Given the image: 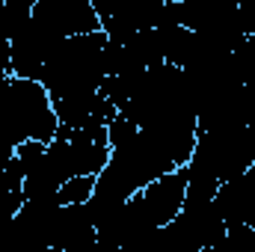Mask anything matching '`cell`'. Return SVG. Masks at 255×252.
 <instances>
[{
    "label": "cell",
    "instance_id": "obj_1",
    "mask_svg": "<svg viewBox=\"0 0 255 252\" xmlns=\"http://www.w3.org/2000/svg\"><path fill=\"white\" fill-rule=\"evenodd\" d=\"M60 116L54 98L42 80L6 74L0 77V163L15 154L24 139L51 142L57 136Z\"/></svg>",
    "mask_w": 255,
    "mask_h": 252
},
{
    "label": "cell",
    "instance_id": "obj_2",
    "mask_svg": "<svg viewBox=\"0 0 255 252\" xmlns=\"http://www.w3.org/2000/svg\"><path fill=\"white\" fill-rule=\"evenodd\" d=\"M104 30L92 33H77L65 36L48 63L42 68V83L51 92V98H68V95H86L98 92L107 80V65H104Z\"/></svg>",
    "mask_w": 255,
    "mask_h": 252
},
{
    "label": "cell",
    "instance_id": "obj_3",
    "mask_svg": "<svg viewBox=\"0 0 255 252\" xmlns=\"http://www.w3.org/2000/svg\"><path fill=\"white\" fill-rule=\"evenodd\" d=\"M60 39H65V36H60L57 30H51L36 15H30L27 27L12 39V74L39 80L42 68L48 63V57L54 54V48L60 45Z\"/></svg>",
    "mask_w": 255,
    "mask_h": 252
},
{
    "label": "cell",
    "instance_id": "obj_4",
    "mask_svg": "<svg viewBox=\"0 0 255 252\" xmlns=\"http://www.w3.org/2000/svg\"><path fill=\"white\" fill-rule=\"evenodd\" d=\"M142 208L151 220V226H166L175 214H181L187 199V166H175L139 190Z\"/></svg>",
    "mask_w": 255,
    "mask_h": 252
},
{
    "label": "cell",
    "instance_id": "obj_5",
    "mask_svg": "<svg viewBox=\"0 0 255 252\" xmlns=\"http://www.w3.org/2000/svg\"><path fill=\"white\" fill-rule=\"evenodd\" d=\"M33 15L45 21L60 36H77L101 30V18L92 6V0H36Z\"/></svg>",
    "mask_w": 255,
    "mask_h": 252
},
{
    "label": "cell",
    "instance_id": "obj_6",
    "mask_svg": "<svg viewBox=\"0 0 255 252\" xmlns=\"http://www.w3.org/2000/svg\"><path fill=\"white\" fill-rule=\"evenodd\" d=\"M214 202L223 211L226 226H253L255 223V163L241 175L223 181L217 187Z\"/></svg>",
    "mask_w": 255,
    "mask_h": 252
},
{
    "label": "cell",
    "instance_id": "obj_7",
    "mask_svg": "<svg viewBox=\"0 0 255 252\" xmlns=\"http://www.w3.org/2000/svg\"><path fill=\"white\" fill-rule=\"evenodd\" d=\"M181 220L187 223L193 241L199 244L202 252H211L226 238V220H223V211H220V205L214 199L196 202V205H184L181 208Z\"/></svg>",
    "mask_w": 255,
    "mask_h": 252
},
{
    "label": "cell",
    "instance_id": "obj_8",
    "mask_svg": "<svg viewBox=\"0 0 255 252\" xmlns=\"http://www.w3.org/2000/svg\"><path fill=\"white\" fill-rule=\"evenodd\" d=\"M24 202V166L12 154L9 160L0 163V220H12Z\"/></svg>",
    "mask_w": 255,
    "mask_h": 252
},
{
    "label": "cell",
    "instance_id": "obj_9",
    "mask_svg": "<svg viewBox=\"0 0 255 252\" xmlns=\"http://www.w3.org/2000/svg\"><path fill=\"white\" fill-rule=\"evenodd\" d=\"M95 178L98 175H74L57 190V202L60 205H71V202H89L95 193Z\"/></svg>",
    "mask_w": 255,
    "mask_h": 252
},
{
    "label": "cell",
    "instance_id": "obj_10",
    "mask_svg": "<svg viewBox=\"0 0 255 252\" xmlns=\"http://www.w3.org/2000/svg\"><path fill=\"white\" fill-rule=\"evenodd\" d=\"M136 122H130L128 116H122V113H116L110 122H107V139H110V145H119V142H125V139H130L133 133H136Z\"/></svg>",
    "mask_w": 255,
    "mask_h": 252
},
{
    "label": "cell",
    "instance_id": "obj_11",
    "mask_svg": "<svg viewBox=\"0 0 255 252\" xmlns=\"http://www.w3.org/2000/svg\"><path fill=\"white\" fill-rule=\"evenodd\" d=\"M6 74H9V68H6V65H3V60H0V77H6Z\"/></svg>",
    "mask_w": 255,
    "mask_h": 252
}]
</instances>
